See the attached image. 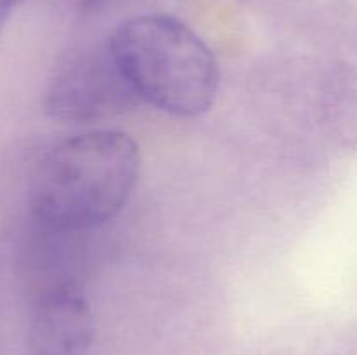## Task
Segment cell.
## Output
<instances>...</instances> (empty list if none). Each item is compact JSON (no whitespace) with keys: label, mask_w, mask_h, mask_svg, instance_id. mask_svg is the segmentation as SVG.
Wrapping results in <instances>:
<instances>
[{"label":"cell","mask_w":357,"mask_h":355,"mask_svg":"<svg viewBox=\"0 0 357 355\" xmlns=\"http://www.w3.org/2000/svg\"><path fill=\"white\" fill-rule=\"evenodd\" d=\"M139 148L122 131L100 129L52 146L30 183V212L49 233H75L110 221L139 178Z\"/></svg>","instance_id":"6da1fadb"},{"label":"cell","mask_w":357,"mask_h":355,"mask_svg":"<svg viewBox=\"0 0 357 355\" xmlns=\"http://www.w3.org/2000/svg\"><path fill=\"white\" fill-rule=\"evenodd\" d=\"M108 49L139 101L174 117L213 106L220 70L211 49L183 21L145 14L115 28Z\"/></svg>","instance_id":"7a4b0ae2"},{"label":"cell","mask_w":357,"mask_h":355,"mask_svg":"<svg viewBox=\"0 0 357 355\" xmlns=\"http://www.w3.org/2000/svg\"><path fill=\"white\" fill-rule=\"evenodd\" d=\"M138 103L108 44L66 61L49 82L44 101L52 118L77 124L115 117Z\"/></svg>","instance_id":"3957f363"},{"label":"cell","mask_w":357,"mask_h":355,"mask_svg":"<svg viewBox=\"0 0 357 355\" xmlns=\"http://www.w3.org/2000/svg\"><path fill=\"white\" fill-rule=\"evenodd\" d=\"M93 338V312L73 282H56L42 292L31 315L33 355H82Z\"/></svg>","instance_id":"277c9868"},{"label":"cell","mask_w":357,"mask_h":355,"mask_svg":"<svg viewBox=\"0 0 357 355\" xmlns=\"http://www.w3.org/2000/svg\"><path fill=\"white\" fill-rule=\"evenodd\" d=\"M23 0H0V37H2V31L6 28L7 21L13 16L14 9H16Z\"/></svg>","instance_id":"5b68a950"},{"label":"cell","mask_w":357,"mask_h":355,"mask_svg":"<svg viewBox=\"0 0 357 355\" xmlns=\"http://www.w3.org/2000/svg\"><path fill=\"white\" fill-rule=\"evenodd\" d=\"M101 2H103V0H82V7L84 9H94V7L100 6Z\"/></svg>","instance_id":"8992f818"}]
</instances>
